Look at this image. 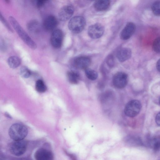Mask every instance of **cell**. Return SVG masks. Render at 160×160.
I'll return each instance as SVG.
<instances>
[{
	"instance_id": "1",
	"label": "cell",
	"mask_w": 160,
	"mask_h": 160,
	"mask_svg": "<svg viewBox=\"0 0 160 160\" xmlns=\"http://www.w3.org/2000/svg\"><path fill=\"white\" fill-rule=\"evenodd\" d=\"M9 21L13 28L22 40L31 48L35 50L37 48L36 43L24 30L18 22L13 17L9 18Z\"/></svg>"
},
{
	"instance_id": "2",
	"label": "cell",
	"mask_w": 160,
	"mask_h": 160,
	"mask_svg": "<svg viewBox=\"0 0 160 160\" xmlns=\"http://www.w3.org/2000/svg\"><path fill=\"white\" fill-rule=\"evenodd\" d=\"M28 133L27 128L20 123L13 124L8 130V134L10 138L14 141L23 140Z\"/></svg>"
},
{
	"instance_id": "3",
	"label": "cell",
	"mask_w": 160,
	"mask_h": 160,
	"mask_svg": "<svg viewBox=\"0 0 160 160\" xmlns=\"http://www.w3.org/2000/svg\"><path fill=\"white\" fill-rule=\"evenodd\" d=\"M86 25V20L84 17L76 16L72 18L68 23L69 29L75 33L81 32L84 29Z\"/></svg>"
},
{
	"instance_id": "4",
	"label": "cell",
	"mask_w": 160,
	"mask_h": 160,
	"mask_svg": "<svg viewBox=\"0 0 160 160\" xmlns=\"http://www.w3.org/2000/svg\"><path fill=\"white\" fill-rule=\"evenodd\" d=\"M141 107V104L138 100H132L126 105L124 110V113L128 117H134L139 113Z\"/></svg>"
},
{
	"instance_id": "5",
	"label": "cell",
	"mask_w": 160,
	"mask_h": 160,
	"mask_svg": "<svg viewBox=\"0 0 160 160\" xmlns=\"http://www.w3.org/2000/svg\"><path fill=\"white\" fill-rule=\"evenodd\" d=\"M27 147V142L23 140L12 142L9 147L11 153L16 156H20L25 152Z\"/></svg>"
},
{
	"instance_id": "6",
	"label": "cell",
	"mask_w": 160,
	"mask_h": 160,
	"mask_svg": "<svg viewBox=\"0 0 160 160\" xmlns=\"http://www.w3.org/2000/svg\"><path fill=\"white\" fill-rule=\"evenodd\" d=\"M128 81V76L125 72H118L113 76L112 82L113 85L117 88L121 89L127 85Z\"/></svg>"
},
{
	"instance_id": "7",
	"label": "cell",
	"mask_w": 160,
	"mask_h": 160,
	"mask_svg": "<svg viewBox=\"0 0 160 160\" xmlns=\"http://www.w3.org/2000/svg\"><path fill=\"white\" fill-rule=\"evenodd\" d=\"M63 39V33L61 30L56 29L51 35L50 42L52 47L55 48H59L62 46Z\"/></svg>"
},
{
	"instance_id": "8",
	"label": "cell",
	"mask_w": 160,
	"mask_h": 160,
	"mask_svg": "<svg viewBox=\"0 0 160 160\" xmlns=\"http://www.w3.org/2000/svg\"><path fill=\"white\" fill-rule=\"evenodd\" d=\"M104 32L103 27L99 23H96L90 26L88 29V35L93 39L100 38Z\"/></svg>"
},
{
	"instance_id": "9",
	"label": "cell",
	"mask_w": 160,
	"mask_h": 160,
	"mask_svg": "<svg viewBox=\"0 0 160 160\" xmlns=\"http://www.w3.org/2000/svg\"><path fill=\"white\" fill-rule=\"evenodd\" d=\"M74 12V9L72 6L65 5L61 8L59 12V19L62 21H66L72 16Z\"/></svg>"
},
{
	"instance_id": "10",
	"label": "cell",
	"mask_w": 160,
	"mask_h": 160,
	"mask_svg": "<svg viewBox=\"0 0 160 160\" xmlns=\"http://www.w3.org/2000/svg\"><path fill=\"white\" fill-rule=\"evenodd\" d=\"M136 29L135 25L132 22H128L121 32V38L123 40L129 39L134 33Z\"/></svg>"
},
{
	"instance_id": "11",
	"label": "cell",
	"mask_w": 160,
	"mask_h": 160,
	"mask_svg": "<svg viewBox=\"0 0 160 160\" xmlns=\"http://www.w3.org/2000/svg\"><path fill=\"white\" fill-rule=\"evenodd\" d=\"M91 63L90 58L87 56H80L76 58L74 60V66L81 69H85L88 68Z\"/></svg>"
},
{
	"instance_id": "12",
	"label": "cell",
	"mask_w": 160,
	"mask_h": 160,
	"mask_svg": "<svg viewBox=\"0 0 160 160\" xmlns=\"http://www.w3.org/2000/svg\"><path fill=\"white\" fill-rule=\"evenodd\" d=\"M58 21L56 18L52 15L46 17L43 22V26L44 29L48 31L54 30L58 25Z\"/></svg>"
},
{
	"instance_id": "13",
	"label": "cell",
	"mask_w": 160,
	"mask_h": 160,
	"mask_svg": "<svg viewBox=\"0 0 160 160\" xmlns=\"http://www.w3.org/2000/svg\"><path fill=\"white\" fill-rule=\"evenodd\" d=\"M36 160H53V155L49 150L40 148L35 152L34 155Z\"/></svg>"
},
{
	"instance_id": "14",
	"label": "cell",
	"mask_w": 160,
	"mask_h": 160,
	"mask_svg": "<svg viewBox=\"0 0 160 160\" xmlns=\"http://www.w3.org/2000/svg\"><path fill=\"white\" fill-rule=\"evenodd\" d=\"M132 52L128 48H122L119 49L116 53V57L118 60L122 62L129 59L131 57Z\"/></svg>"
},
{
	"instance_id": "15",
	"label": "cell",
	"mask_w": 160,
	"mask_h": 160,
	"mask_svg": "<svg viewBox=\"0 0 160 160\" xmlns=\"http://www.w3.org/2000/svg\"><path fill=\"white\" fill-rule=\"evenodd\" d=\"M67 77L69 82L72 84H78L80 78L79 73L76 71L72 70L67 72Z\"/></svg>"
},
{
	"instance_id": "16",
	"label": "cell",
	"mask_w": 160,
	"mask_h": 160,
	"mask_svg": "<svg viewBox=\"0 0 160 160\" xmlns=\"http://www.w3.org/2000/svg\"><path fill=\"white\" fill-rule=\"evenodd\" d=\"M110 5V1L108 0H98L96 1L94 4V8L97 10L102 11L107 9Z\"/></svg>"
},
{
	"instance_id": "17",
	"label": "cell",
	"mask_w": 160,
	"mask_h": 160,
	"mask_svg": "<svg viewBox=\"0 0 160 160\" xmlns=\"http://www.w3.org/2000/svg\"><path fill=\"white\" fill-rule=\"evenodd\" d=\"M7 62L10 67L12 68H15L20 65L21 63V60L17 56H12L9 57Z\"/></svg>"
},
{
	"instance_id": "18",
	"label": "cell",
	"mask_w": 160,
	"mask_h": 160,
	"mask_svg": "<svg viewBox=\"0 0 160 160\" xmlns=\"http://www.w3.org/2000/svg\"><path fill=\"white\" fill-rule=\"evenodd\" d=\"M36 90L38 92L42 93L45 92L47 89V88L43 81L41 79L37 81L35 85Z\"/></svg>"
},
{
	"instance_id": "19",
	"label": "cell",
	"mask_w": 160,
	"mask_h": 160,
	"mask_svg": "<svg viewBox=\"0 0 160 160\" xmlns=\"http://www.w3.org/2000/svg\"><path fill=\"white\" fill-rule=\"evenodd\" d=\"M85 70L86 75L88 79L92 80L97 79L98 74L95 71L88 68Z\"/></svg>"
},
{
	"instance_id": "20",
	"label": "cell",
	"mask_w": 160,
	"mask_h": 160,
	"mask_svg": "<svg viewBox=\"0 0 160 160\" xmlns=\"http://www.w3.org/2000/svg\"><path fill=\"white\" fill-rule=\"evenodd\" d=\"M38 22L36 20H32L30 21L27 24V28L32 32H35L38 30L39 28Z\"/></svg>"
},
{
	"instance_id": "21",
	"label": "cell",
	"mask_w": 160,
	"mask_h": 160,
	"mask_svg": "<svg viewBox=\"0 0 160 160\" xmlns=\"http://www.w3.org/2000/svg\"><path fill=\"white\" fill-rule=\"evenodd\" d=\"M151 8L153 13L155 15L160 16V0L154 2L152 4Z\"/></svg>"
},
{
	"instance_id": "22",
	"label": "cell",
	"mask_w": 160,
	"mask_h": 160,
	"mask_svg": "<svg viewBox=\"0 0 160 160\" xmlns=\"http://www.w3.org/2000/svg\"><path fill=\"white\" fill-rule=\"evenodd\" d=\"M20 73L23 78H27L31 75V72L28 68L23 66L20 69Z\"/></svg>"
},
{
	"instance_id": "23",
	"label": "cell",
	"mask_w": 160,
	"mask_h": 160,
	"mask_svg": "<svg viewBox=\"0 0 160 160\" xmlns=\"http://www.w3.org/2000/svg\"><path fill=\"white\" fill-rule=\"evenodd\" d=\"M152 47L154 52L160 53V37L157 38L154 40Z\"/></svg>"
},
{
	"instance_id": "24",
	"label": "cell",
	"mask_w": 160,
	"mask_h": 160,
	"mask_svg": "<svg viewBox=\"0 0 160 160\" xmlns=\"http://www.w3.org/2000/svg\"><path fill=\"white\" fill-rule=\"evenodd\" d=\"M151 145L153 149L155 151H158L160 149V139L158 138H154L151 142Z\"/></svg>"
},
{
	"instance_id": "25",
	"label": "cell",
	"mask_w": 160,
	"mask_h": 160,
	"mask_svg": "<svg viewBox=\"0 0 160 160\" xmlns=\"http://www.w3.org/2000/svg\"><path fill=\"white\" fill-rule=\"evenodd\" d=\"M0 20L1 21L7 28V29L10 31L12 32V28H11L9 24L7 22V21L5 19V18L1 13H0Z\"/></svg>"
},
{
	"instance_id": "26",
	"label": "cell",
	"mask_w": 160,
	"mask_h": 160,
	"mask_svg": "<svg viewBox=\"0 0 160 160\" xmlns=\"http://www.w3.org/2000/svg\"><path fill=\"white\" fill-rule=\"evenodd\" d=\"M106 62L107 64L110 67H112L114 64L113 58L112 55H110L107 58Z\"/></svg>"
},
{
	"instance_id": "27",
	"label": "cell",
	"mask_w": 160,
	"mask_h": 160,
	"mask_svg": "<svg viewBox=\"0 0 160 160\" xmlns=\"http://www.w3.org/2000/svg\"><path fill=\"white\" fill-rule=\"evenodd\" d=\"M46 0H37L36 1V5L38 8L42 7L47 2Z\"/></svg>"
},
{
	"instance_id": "28",
	"label": "cell",
	"mask_w": 160,
	"mask_h": 160,
	"mask_svg": "<svg viewBox=\"0 0 160 160\" xmlns=\"http://www.w3.org/2000/svg\"><path fill=\"white\" fill-rule=\"evenodd\" d=\"M155 121L157 124L160 126V112L158 113L156 116Z\"/></svg>"
},
{
	"instance_id": "29",
	"label": "cell",
	"mask_w": 160,
	"mask_h": 160,
	"mask_svg": "<svg viewBox=\"0 0 160 160\" xmlns=\"http://www.w3.org/2000/svg\"><path fill=\"white\" fill-rule=\"evenodd\" d=\"M156 66L157 70L160 72V58L157 61Z\"/></svg>"
},
{
	"instance_id": "30",
	"label": "cell",
	"mask_w": 160,
	"mask_h": 160,
	"mask_svg": "<svg viewBox=\"0 0 160 160\" xmlns=\"http://www.w3.org/2000/svg\"><path fill=\"white\" fill-rule=\"evenodd\" d=\"M159 104L160 105V98L159 99Z\"/></svg>"
}]
</instances>
